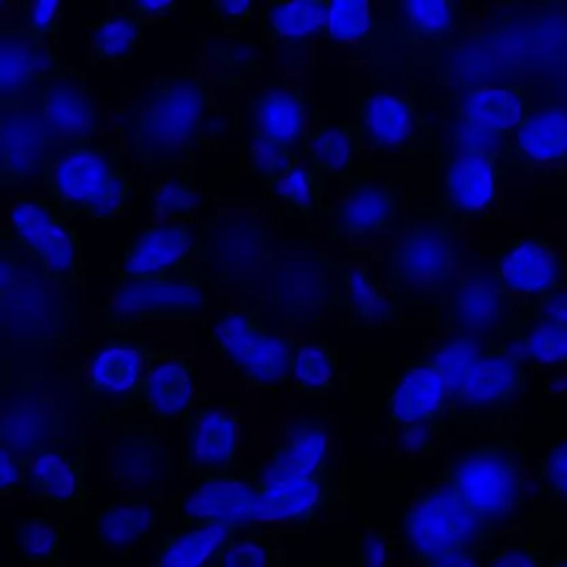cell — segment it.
Instances as JSON below:
<instances>
[{
    "label": "cell",
    "mask_w": 567,
    "mask_h": 567,
    "mask_svg": "<svg viewBox=\"0 0 567 567\" xmlns=\"http://www.w3.org/2000/svg\"><path fill=\"white\" fill-rule=\"evenodd\" d=\"M220 111L210 82L195 71L162 74L118 105L117 154L137 171L187 168L220 134Z\"/></svg>",
    "instance_id": "obj_1"
},
{
    "label": "cell",
    "mask_w": 567,
    "mask_h": 567,
    "mask_svg": "<svg viewBox=\"0 0 567 567\" xmlns=\"http://www.w3.org/2000/svg\"><path fill=\"white\" fill-rule=\"evenodd\" d=\"M42 197L69 220L112 224L127 217L135 185L117 151L101 144L52 151L42 174Z\"/></svg>",
    "instance_id": "obj_2"
},
{
    "label": "cell",
    "mask_w": 567,
    "mask_h": 567,
    "mask_svg": "<svg viewBox=\"0 0 567 567\" xmlns=\"http://www.w3.org/2000/svg\"><path fill=\"white\" fill-rule=\"evenodd\" d=\"M450 384L451 410L464 416L506 413L523 398L526 364L503 341L451 333L427 354Z\"/></svg>",
    "instance_id": "obj_3"
},
{
    "label": "cell",
    "mask_w": 567,
    "mask_h": 567,
    "mask_svg": "<svg viewBox=\"0 0 567 567\" xmlns=\"http://www.w3.org/2000/svg\"><path fill=\"white\" fill-rule=\"evenodd\" d=\"M484 534L511 529L529 499L526 454L513 441L474 444L450 461L441 473Z\"/></svg>",
    "instance_id": "obj_4"
},
{
    "label": "cell",
    "mask_w": 567,
    "mask_h": 567,
    "mask_svg": "<svg viewBox=\"0 0 567 567\" xmlns=\"http://www.w3.org/2000/svg\"><path fill=\"white\" fill-rule=\"evenodd\" d=\"M6 215L2 231L41 268L44 280L64 293L84 290L82 241L68 217L32 192L12 197Z\"/></svg>",
    "instance_id": "obj_5"
},
{
    "label": "cell",
    "mask_w": 567,
    "mask_h": 567,
    "mask_svg": "<svg viewBox=\"0 0 567 567\" xmlns=\"http://www.w3.org/2000/svg\"><path fill=\"white\" fill-rule=\"evenodd\" d=\"M210 343L221 367L234 371L247 390H275L291 383L301 341L267 327L254 308L234 307L215 321Z\"/></svg>",
    "instance_id": "obj_6"
},
{
    "label": "cell",
    "mask_w": 567,
    "mask_h": 567,
    "mask_svg": "<svg viewBox=\"0 0 567 567\" xmlns=\"http://www.w3.org/2000/svg\"><path fill=\"white\" fill-rule=\"evenodd\" d=\"M212 303L214 291L200 274L117 278L102 308V324L124 333L148 321L197 320Z\"/></svg>",
    "instance_id": "obj_7"
},
{
    "label": "cell",
    "mask_w": 567,
    "mask_h": 567,
    "mask_svg": "<svg viewBox=\"0 0 567 567\" xmlns=\"http://www.w3.org/2000/svg\"><path fill=\"white\" fill-rule=\"evenodd\" d=\"M457 250L447 221H416L403 231L388 255L391 293L411 300H433L456 288Z\"/></svg>",
    "instance_id": "obj_8"
},
{
    "label": "cell",
    "mask_w": 567,
    "mask_h": 567,
    "mask_svg": "<svg viewBox=\"0 0 567 567\" xmlns=\"http://www.w3.org/2000/svg\"><path fill=\"white\" fill-rule=\"evenodd\" d=\"M21 102L41 117L52 148L94 145L104 137L107 115L97 91L81 69H62Z\"/></svg>",
    "instance_id": "obj_9"
},
{
    "label": "cell",
    "mask_w": 567,
    "mask_h": 567,
    "mask_svg": "<svg viewBox=\"0 0 567 567\" xmlns=\"http://www.w3.org/2000/svg\"><path fill=\"white\" fill-rule=\"evenodd\" d=\"M403 530L420 564L467 549L484 536L476 517L441 481L411 499L404 511Z\"/></svg>",
    "instance_id": "obj_10"
},
{
    "label": "cell",
    "mask_w": 567,
    "mask_h": 567,
    "mask_svg": "<svg viewBox=\"0 0 567 567\" xmlns=\"http://www.w3.org/2000/svg\"><path fill=\"white\" fill-rule=\"evenodd\" d=\"M527 99L513 85H483L461 95L456 109V148L503 157L507 142L526 117Z\"/></svg>",
    "instance_id": "obj_11"
},
{
    "label": "cell",
    "mask_w": 567,
    "mask_h": 567,
    "mask_svg": "<svg viewBox=\"0 0 567 567\" xmlns=\"http://www.w3.org/2000/svg\"><path fill=\"white\" fill-rule=\"evenodd\" d=\"M400 188L373 174L357 172L344 182L333 210L328 212V237L373 240L393 230L401 214Z\"/></svg>",
    "instance_id": "obj_12"
},
{
    "label": "cell",
    "mask_w": 567,
    "mask_h": 567,
    "mask_svg": "<svg viewBox=\"0 0 567 567\" xmlns=\"http://www.w3.org/2000/svg\"><path fill=\"white\" fill-rule=\"evenodd\" d=\"M200 231L195 225L152 221L124 247L112 271L117 278L200 274Z\"/></svg>",
    "instance_id": "obj_13"
},
{
    "label": "cell",
    "mask_w": 567,
    "mask_h": 567,
    "mask_svg": "<svg viewBox=\"0 0 567 567\" xmlns=\"http://www.w3.org/2000/svg\"><path fill=\"white\" fill-rule=\"evenodd\" d=\"M493 275L511 300L529 301L536 307L564 290L567 267L549 240L524 237L497 255Z\"/></svg>",
    "instance_id": "obj_14"
},
{
    "label": "cell",
    "mask_w": 567,
    "mask_h": 567,
    "mask_svg": "<svg viewBox=\"0 0 567 567\" xmlns=\"http://www.w3.org/2000/svg\"><path fill=\"white\" fill-rule=\"evenodd\" d=\"M184 421V470L198 480L230 474L240 441L237 410L227 404L198 403Z\"/></svg>",
    "instance_id": "obj_15"
},
{
    "label": "cell",
    "mask_w": 567,
    "mask_h": 567,
    "mask_svg": "<svg viewBox=\"0 0 567 567\" xmlns=\"http://www.w3.org/2000/svg\"><path fill=\"white\" fill-rule=\"evenodd\" d=\"M181 514L185 526L225 523L244 529L257 523H268L255 476L234 473L198 480L185 494Z\"/></svg>",
    "instance_id": "obj_16"
},
{
    "label": "cell",
    "mask_w": 567,
    "mask_h": 567,
    "mask_svg": "<svg viewBox=\"0 0 567 567\" xmlns=\"http://www.w3.org/2000/svg\"><path fill=\"white\" fill-rule=\"evenodd\" d=\"M54 151L41 117L24 102L0 104V185L21 187L44 174Z\"/></svg>",
    "instance_id": "obj_17"
},
{
    "label": "cell",
    "mask_w": 567,
    "mask_h": 567,
    "mask_svg": "<svg viewBox=\"0 0 567 567\" xmlns=\"http://www.w3.org/2000/svg\"><path fill=\"white\" fill-rule=\"evenodd\" d=\"M501 158L484 152L456 148L447 158L441 202L450 220L480 217L499 200Z\"/></svg>",
    "instance_id": "obj_18"
},
{
    "label": "cell",
    "mask_w": 567,
    "mask_h": 567,
    "mask_svg": "<svg viewBox=\"0 0 567 567\" xmlns=\"http://www.w3.org/2000/svg\"><path fill=\"white\" fill-rule=\"evenodd\" d=\"M420 115L406 95L371 89L358 99L357 131L361 148L378 154L410 151L420 138Z\"/></svg>",
    "instance_id": "obj_19"
},
{
    "label": "cell",
    "mask_w": 567,
    "mask_h": 567,
    "mask_svg": "<svg viewBox=\"0 0 567 567\" xmlns=\"http://www.w3.org/2000/svg\"><path fill=\"white\" fill-rule=\"evenodd\" d=\"M308 91L297 82L271 81L247 102V132L301 155L307 141ZM303 158V157H301Z\"/></svg>",
    "instance_id": "obj_20"
},
{
    "label": "cell",
    "mask_w": 567,
    "mask_h": 567,
    "mask_svg": "<svg viewBox=\"0 0 567 567\" xmlns=\"http://www.w3.org/2000/svg\"><path fill=\"white\" fill-rule=\"evenodd\" d=\"M451 330L464 337L494 340L506 330L513 300L501 290L493 271H470L446 298Z\"/></svg>",
    "instance_id": "obj_21"
},
{
    "label": "cell",
    "mask_w": 567,
    "mask_h": 567,
    "mask_svg": "<svg viewBox=\"0 0 567 567\" xmlns=\"http://www.w3.org/2000/svg\"><path fill=\"white\" fill-rule=\"evenodd\" d=\"M268 523L307 526L323 513L328 503L324 476H303L268 457L255 474Z\"/></svg>",
    "instance_id": "obj_22"
},
{
    "label": "cell",
    "mask_w": 567,
    "mask_h": 567,
    "mask_svg": "<svg viewBox=\"0 0 567 567\" xmlns=\"http://www.w3.org/2000/svg\"><path fill=\"white\" fill-rule=\"evenodd\" d=\"M65 68L59 49L29 38L18 24L0 28V104L21 102Z\"/></svg>",
    "instance_id": "obj_23"
},
{
    "label": "cell",
    "mask_w": 567,
    "mask_h": 567,
    "mask_svg": "<svg viewBox=\"0 0 567 567\" xmlns=\"http://www.w3.org/2000/svg\"><path fill=\"white\" fill-rule=\"evenodd\" d=\"M333 308L354 327H390L400 320V310L393 293L368 265H331Z\"/></svg>",
    "instance_id": "obj_24"
},
{
    "label": "cell",
    "mask_w": 567,
    "mask_h": 567,
    "mask_svg": "<svg viewBox=\"0 0 567 567\" xmlns=\"http://www.w3.org/2000/svg\"><path fill=\"white\" fill-rule=\"evenodd\" d=\"M134 401L157 420H185L198 404L194 360L172 350L158 351Z\"/></svg>",
    "instance_id": "obj_25"
},
{
    "label": "cell",
    "mask_w": 567,
    "mask_h": 567,
    "mask_svg": "<svg viewBox=\"0 0 567 567\" xmlns=\"http://www.w3.org/2000/svg\"><path fill=\"white\" fill-rule=\"evenodd\" d=\"M388 414L398 426L437 423L451 408L450 384L433 361L423 358L408 364L391 383Z\"/></svg>",
    "instance_id": "obj_26"
},
{
    "label": "cell",
    "mask_w": 567,
    "mask_h": 567,
    "mask_svg": "<svg viewBox=\"0 0 567 567\" xmlns=\"http://www.w3.org/2000/svg\"><path fill=\"white\" fill-rule=\"evenodd\" d=\"M501 161L514 162L523 168L567 165V105L529 109Z\"/></svg>",
    "instance_id": "obj_27"
},
{
    "label": "cell",
    "mask_w": 567,
    "mask_h": 567,
    "mask_svg": "<svg viewBox=\"0 0 567 567\" xmlns=\"http://www.w3.org/2000/svg\"><path fill=\"white\" fill-rule=\"evenodd\" d=\"M161 350L141 338H112L92 354L87 370L89 386L95 393L134 401L151 361Z\"/></svg>",
    "instance_id": "obj_28"
},
{
    "label": "cell",
    "mask_w": 567,
    "mask_h": 567,
    "mask_svg": "<svg viewBox=\"0 0 567 567\" xmlns=\"http://www.w3.org/2000/svg\"><path fill=\"white\" fill-rule=\"evenodd\" d=\"M241 529L225 523L185 526L162 537L154 547L157 567H214L218 554Z\"/></svg>",
    "instance_id": "obj_29"
},
{
    "label": "cell",
    "mask_w": 567,
    "mask_h": 567,
    "mask_svg": "<svg viewBox=\"0 0 567 567\" xmlns=\"http://www.w3.org/2000/svg\"><path fill=\"white\" fill-rule=\"evenodd\" d=\"M360 152L353 125L318 122L310 125L301 157L324 178L347 182L358 172Z\"/></svg>",
    "instance_id": "obj_30"
},
{
    "label": "cell",
    "mask_w": 567,
    "mask_h": 567,
    "mask_svg": "<svg viewBox=\"0 0 567 567\" xmlns=\"http://www.w3.org/2000/svg\"><path fill=\"white\" fill-rule=\"evenodd\" d=\"M145 202L151 208L152 221L157 224L195 225L207 198L187 168L162 172L145 184Z\"/></svg>",
    "instance_id": "obj_31"
},
{
    "label": "cell",
    "mask_w": 567,
    "mask_h": 567,
    "mask_svg": "<svg viewBox=\"0 0 567 567\" xmlns=\"http://www.w3.org/2000/svg\"><path fill=\"white\" fill-rule=\"evenodd\" d=\"M328 450L324 424L311 414H300L281 427L280 441L268 457L303 476H324Z\"/></svg>",
    "instance_id": "obj_32"
},
{
    "label": "cell",
    "mask_w": 567,
    "mask_h": 567,
    "mask_svg": "<svg viewBox=\"0 0 567 567\" xmlns=\"http://www.w3.org/2000/svg\"><path fill=\"white\" fill-rule=\"evenodd\" d=\"M157 524L158 509L152 503H111L95 514V539L102 549L128 554L154 533Z\"/></svg>",
    "instance_id": "obj_33"
},
{
    "label": "cell",
    "mask_w": 567,
    "mask_h": 567,
    "mask_svg": "<svg viewBox=\"0 0 567 567\" xmlns=\"http://www.w3.org/2000/svg\"><path fill=\"white\" fill-rule=\"evenodd\" d=\"M144 29L121 4H112L111 11L87 22L89 58L112 68L125 64L144 41Z\"/></svg>",
    "instance_id": "obj_34"
},
{
    "label": "cell",
    "mask_w": 567,
    "mask_h": 567,
    "mask_svg": "<svg viewBox=\"0 0 567 567\" xmlns=\"http://www.w3.org/2000/svg\"><path fill=\"white\" fill-rule=\"evenodd\" d=\"M330 0H280L260 8L265 41H303L327 34Z\"/></svg>",
    "instance_id": "obj_35"
},
{
    "label": "cell",
    "mask_w": 567,
    "mask_h": 567,
    "mask_svg": "<svg viewBox=\"0 0 567 567\" xmlns=\"http://www.w3.org/2000/svg\"><path fill=\"white\" fill-rule=\"evenodd\" d=\"M503 344L524 364L567 367V324L534 311Z\"/></svg>",
    "instance_id": "obj_36"
},
{
    "label": "cell",
    "mask_w": 567,
    "mask_h": 567,
    "mask_svg": "<svg viewBox=\"0 0 567 567\" xmlns=\"http://www.w3.org/2000/svg\"><path fill=\"white\" fill-rule=\"evenodd\" d=\"M25 484L32 496L55 506L79 503L82 480L78 467L59 451H39L25 463Z\"/></svg>",
    "instance_id": "obj_37"
},
{
    "label": "cell",
    "mask_w": 567,
    "mask_h": 567,
    "mask_svg": "<svg viewBox=\"0 0 567 567\" xmlns=\"http://www.w3.org/2000/svg\"><path fill=\"white\" fill-rule=\"evenodd\" d=\"M327 181L328 178L313 171L307 162L301 161L267 185V190L285 208L298 217L311 220L328 215V208L324 207Z\"/></svg>",
    "instance_id": "obj_38"
},
{
    "label": "cell",
    "mask_w": 567,
    "mask_h": 567,
    "mask_svg": "<svg viewBox=\"0 0 567 567\" xmlns=\"http://www.w3.org/2000/svg\"><path fill=\"white\" fill-rule=\"evenodd\" d=\"M398 25L413 41H446L457 21V6L450 0H408L394 6Z\"/></svg>",
    "instance_id": "obj_39"
},
{
    "label": "cell",
    "mask_w": 567,
    "mask_h": 567,
    "mask_svg": "<svg viewBox=\"0 0 567 567\" xmlns=\"http://www.w3.org/2000/svg\"><path fill=\"white\" fill-rule=\"evenodd\" d=\"M340 358L323 341H301L291 364V383L307 396H323L338 378Z\"/></svg>",
    "instance_id": "obj_40"
},
{
    "label": "cell",
    "mask_w": 567,
    "mask_h": 567,
    "mask_svg": "<svg viewBox=\"0 0 567 567\" xmlns=\"http://www.w3.org/2000/svg\"><path fill=\"white\" fill-rule=\"evenodd\" d=\"M64 526L51 517H24L14 529V550L32 566H52L61 554Z\"/></svg>",
    "instance_id": "obj_41"
},
{
    "label": "cell",
    "mask_w": 567,
    "mask_h": 567,
    "mask_svg": "<svg viewBox=\"0 0 567 567\" xmlns=\"http://www.w3.org/2000/svg\"><path fill=\"white\" fill-rule=\"evenodd\" d=\"M205 55L221 85L247 84L258 71L257 48L244 39H208Z\"/></svg>",
    "instance_id": "obj_42"
},
{
    "label": "cell",
    "mask_w": 567,
    "mask_h": 567,
    "mask_svg": "<svg viewBox=\"0 0 567 567\" xmlns=\"http://www.w3.org/2000/svg\"><path fill=\"white\" fill-rule=\"evenodd\" d=\"M245 161H247L248 174L254 175L257 181H260L267 187L303 158H301V155L261 137V135L247 132Z\"/></svg>",
    "instance_id": "obj_43"
},
{
    "label": "cell",
    "mask_w": 567,
    "mask_h": 567,
    "mask_svg": "<svg viewBox=\"0 0 567 567\" xmlns=\"http://www.w3.org/2000/svg\"><path fill=\"white\" fill-rule=\"evenodd\" d=\"M373 29V12L367 0H333L328 11L327 35L337 44H354Z\"/></svg>",
    "instance_id": "obj_44"
},
{
    "label": "cell",
    "mask_w": 567,
    "mask_h": 567,
    "mask_svg": "<svg viewBox=\"0 0 567 567\" xmlns=\"http://www.w3.org/2000/svg\"><path fill=\"white\" fill-rule=\"evenodd\" d=\"M281 550L265 534H237L218 554L214 567H281Z\"/></svg>",
    "instance_id": "obj_45"
},
{
    "label": "cell",
    "mask_w": 567,
    "mask_h": 567,
    "mask_svg": "<svg viewBox=\"0 0 567 567\" xmlns=\"http://www.w3.org/2000/svg\"><path fill=\"white\" fill-rule=\"evenodd\" d=\"M62 6L58 0H24L19 4V28L35 41L59 49Z\"/></svg>",
    "instance_id": "obj_46"
},
{
    "label": "cell",
    "mask_w": 567,
    "mask_h": 567,
    "mask_svg": "<svg viewBox=\"0 0 567 567\" xmlns=\"http://www.w3.org/2000/svg\"><path fill=\"white\" fill-rule=\"evenodd\" d=\"M540 487L556 501H567V436L547 450L539 470Z\"/></svg>",
    "instance_id": "obj_47"
},
{
    "label": "cell",
    "mask_w": 567,
    "mask_h": 567,
    "mask_svg": "<svg viewBox=\"0 0 567 567\" xmlns=\"http://www.w3.org/2000/svg\"><path fill=\"white\" fill-rule=\"evenodd\" d=\"M358 567H390V543L384 530H364L358 544Z\"/></svg>",
    "instance_id": "obj_48"
},
{
    "label": "cell",
    "mask_w": 567,
    "mask_h": 567,
    "mask_svg": "<svg viewBox=\"0 0 567 567\" xmlns=\"http://www.w3.org/2000/svg\"><path fill=\"white\" fill-rule=\"evenodd\" d=\"M208 11L225 28H240L260 16L251 0H215L208 4Z\"/></svg>",
    "instance_id": "obj_49"
},
{
    "label": "cell",
    "mask_w": 567,
    "mask_h": 567,
    "mask_svg": "<svg viewBox=\"0 0 567 567\" xmlns=\"http://www.w3.org/2000/svg\"><path fill=\"white\" fill-rule=\"evenodd\" d=\"M121 8L141 21L144 28H152L167 21L181 6L172 0H127L122 2Z\"/></svg>",
    "instance_id": "obj_50"
},
{
    "label": "cell",
    "mask_w": 567,
    "mask_h": 567,
    "mask_svg": "<svg viewBox=\"0 0 567 567\" xmlns=\"http://www.w3.org/2000/svg\"><path fill=\"white\" fill-rule=\"evenodd\" d=\"M484 567H544L537 547L513 544L494 550Z\"/></svg>",
    "instance_id": "obj_51"
},
{
    "label": "cell",
    "mask_w": 567,
    "mask_h": 567,
    "mask_svg": "<svg viewBox=\"0 0 567 567\" xmlns=\"http://www.w3.org/2000/svg\"><path fill=\"white\" fill-rule=\"evenodd\" d=\"M25 484V463L11 450L2 444L0 450V493H18Z\"/></svg>",
    "instance_id": "obj_52"
},
{
    "label": "cell",
    "mask_w": 567,
    "mask_h": 567,
    "mask_svg": "<svg viewBox=\"0 0 567 567\" xmlns=\"http://www.w3.org/2000/svg\"><path fill=\"white\" fill-rule=\"evenodd\" d=\"M437 423L410 424L400 427L401 447L410 454H424L436 444Z\"/></svg>",
    "instance_id": "obj_53"
},
{
    "label": "cell",
    "mask_w": 567,
    "mask_h": 567,
    "mask_svg": "<svg viewBox=\"0 0 567 567\" xmlns=\"http://www.w3.org/2000/svg\"><path fill=\"white\" fill-rule=\"evenodd\" d=\"M420 567H484V563L480 560L476 554L471 553V547H467V549H461L457 553L421 563Z\"/></svg>",
    "instance_id": "obj_54"
},
{
    "label": "cell",
    "mask_w": 567,
    "mask_h": 567,
    "mask_svg": "<svg viewBox=\"0 0 567 567\" xmlns=\"http://www.w3.org/2000/svg\"><path fill=\"white\" fill-rule=\"evenodd\" d=\"M534 313L567 324V290L559 291L554 297L547 298L543 303L536 305Z\"/></svg>",
    "instance_id": "obj_55"
},
{
    "label": "cell",
    "mask_w": 567,
    "mask_h": 567,
    "mask_svg": "<svg viewBox=\"0 0 567 567\" xmlns=\"http://www.w3.org/2000/svg\"><path fill=\"white\" fill-rule=\"evenodd\" d=\"M547 391L553 396L566 398L567 400V370L550 378L549 383H547Z\"/></svg>",
    "instance_id": "obj_56"
},
{
    "label": "cell",
    "mask_w": 567,
    "mask_h": 567,
    "mask_svg": "<svg viewBox=\"0 0 567 567\" xmlns=\"http://www.w3.org/2000/svg\"><path fill=\"white\" fill-rule=\"evenodd\" d=\"M547 567H567V554L557 556L556 559L550 560L549 566Z\"/></svg>",
    "instance_id": "obj_57"
},
{
    "label": "cell",
    "mask_w": 567,
    "mask_h": 567,
    "mask_svg": "<svg viewBox=\"0 0 567 567\" xmlns=\"http://www.w3.org/2000/svg\"><path fill=\"white\" fill-rule=\"evenodd\" d=\"M151 567H157V566H154V564H152V566H151Z\"/></svg>",
    "instance_id": "obj_58"
}]
</instances>
